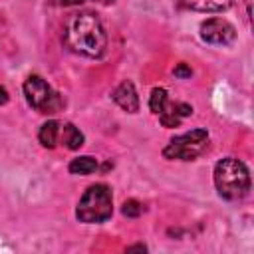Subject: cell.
<instances>
[{
  "label": "cell",
  "mask_w": 254,
  "mask_h": 254,
  "mask_svg": "<svg viewBox=\"0 0 254 254\" xmlns=\"http://www.w3.org/2000/svg\"><path fill=\"white\" fill-rule=\"evenodd\" d=\"M65 46L85 58H101L107 48V36L99 18L91 12L73 14L64 30Z\"/></svg>",
  "instance_id": "6da1fadb"
},
{
  "label": "cell",
  "mask_w": 254,
  "mask_h": 254,
  "mask_svg": "<svg viewBox=\"0 0 254 254\" xmlns=\"http://www.w3.org/2000/svg\"><path fill=\"white\" fill-rule=\"evenodd\" d=\"M214 187L226 200H240L250 190L248 167L234 157H226L214 167Z\"/></svg>",
  "instance_id": "7a4b0ae2"
},
{
  "label": "cell",
  "mask_w": 254,
  "mask_h": 254,
  "mask_svg": "<svg viewBox=\"0 0 254 254\" xmlns=\"http://www.w3.org/2000/svg\"><path fill=\"white\" fill-rule=\"evenodd\" d=\"M113 212V196H111V189L103 183L91 185L83 196L77 202L75 208V216L79 222L85 224H99L105 222Z\"/></svg>",
  "instance_id": "3957f363"
},
{
  "label": "cell",
  "mask_w": 254,
  "mask_h": 254,
  "mask_svg": "<svg viewBox=\"0 0 254 254\" xmlns=\"http://www.w3.org/2000/svg\"><path fill=\"white\" fill-rule=\"evenodd\" d=\"M208 145V133L206 129H192L187 131L175 139L169 141V145L163 149L165 159H179V161H194L204 153Z\"/></svg>",
  "instance_id": "277c9868"
},
{
  "label": "cell",
  "mask_w": 254,
  "mask_h": 254,
  "mask_svg": "<svg viewBox=\"0 0 254 254\" xmlns=\"http://www.w3.org/2000/svg\"><path fill=\"white\" fill-rule=\"evenodd\" d=\"M24 95H26V101L40 113H46V115H54L62 109L64 101L60 97L58 91H54L48 81L40 75H30L26 81H24Z\"/></svg>",
  "instance_id": "5b68a950"
},
{
  "label": "cell",
  "mask_w": 254,
  "mask_h": 254,
  "mask_svg": "<svg viewBox=\"0 0 254 254\" xmlns=\"http://www.w3.org/2000/svg\"><path fill=\"white\" fill-rule=\"evenodd\" d=\"M200 38L208 44H216V46H226L230 42H234L236 38V30L234 26L224 20V18H208L206 22L200 24Z\"/></svg>",
  "instance_id": "8992f818"
},
{
  "label": "cell",
  "mask_w": 254,
  "mask_h": 254,
  "mask_svg": "<svg viewBox=\"0 0 254 254\" xmlns=\"http://www.w3.org/2000/svg\"><path fill=\"white\" fill-rule=\"evenodd\" d=\"M111 97H113V101H115L121 109H125L127 113H137V111H139V95H137V89H135L133 81H129V79L121 81V83L113 89Z\"/></svg>",
  "instance_id": "52a82bcc"
},
{
  "label": "cell",
  "mask_w": 254,
  "mask_h": 254,
  "mask_svg": "<svg viewBox=\"0 0 254 254\" xmlns=\"http://www.w3.org/2000/svg\"><path fill=\"white\" fill-rule=\"evenodd\" d=\"M181 4L194 12H222L230 8L232 0H181Z\"/></svg>",
  "instance_id": "ba28073f"
},
{
  "label": "cell",
  "mask_w": 254,
  "mask_h": 254,
  "mask_svg": "<svg viewBox=\"0 0 254 254\" xmlns=\"http://www.w3.org/2000/svg\"><path fill=\"white\" fill-rule=\"evenodd\" d=\"M60 131H62V125L58 121H46L42 127H40V133H38V139L40 143L46 147V149H54L58 143H60Z\"/></svg>",
  "instance_id": "9c48e42d"
},
{
  "label": "cell",
  "mask_w": 254,
  "mask_h": 254,
  "mask_svg": "<svg viewBox=\"0 0 254 254\" xmlns=\"http://www.w3.org/2000/svg\"><path fill=\"white\" fill-rule=\"evenodd\" d=\"M60 143H64L67 149L75 151L83 145V133L73 123H65V125H62V131H60Z\"/></svg>",
  "instance_id": "30bf717a"
},
{
  "label": "cell",
  "mask_w": 254,
  "mask_h": 254,
  "mask_svg": "<svg viewBox=\"0 0 254 254\" xmlns=\"http://www.w3.org/2000/svg\"><path fill=\"white\" fill-rule=\"evenodd\" d=\"M69 173L71 175H91L95 169H97V161L89 155H83V157H77L69 163Z\"/></svg>",
  "instance_id": "8fae6325"
},
{
  "label": "cell",
  "mask_w": 254,
  "mask_h": 254,
  "mask_svg": "<svg viewBox=\"0 0 254 254\" xmlns=\"http://www.w3.org/2000/svg\"><path fill=\"white\" fill-rule=\"evenodd\" d=\"M167 103H169L167 91H165L163 87H155V89L151 91V97H149V107H151V111H153L155 115H159V113L165 109Z\"/></svg>",
  "instance_id": "7c38bea8"
},
{
  "label": "cell",
  "mask_w": 254,
  "mask_h": 254,
  "mask_svg": "<svg viewBox=\"0 0 254 254\" xmlns=\"http://www.w3.org/2000/svg\"><path fill=\"white\" fill-rule=\"evenodd\" d=\"M121 212H123V216H127V218H137V216H141V212H143V204H141L139 200H135V198H129V200L123 202Z\"/></svg>",
  "instance_id": "4fadbf2b"
},
{
  "label": "cell",
  "mask_w": 254,
  "mask_h": 254,
  "mask_svg": "<svg viewBox=\"0 0 254 254\" xmlns=\"http://www.w3.org/2000/svg\"><path fill=\"white\" fill-rule=\"evenodd\" d=\"M173 73L177 75V77H181V79H185V77H190L192 75V69L187 65V64H179L175 69H173Z\"/></svg>",
  "instance_id": "5bb4252c"
},
{
  "label": "cell",
  "mask_w": 254,
  "mask_h": 254,
  "mask_svg": "<svg viewBox=\"0 0 254 254\" xmlns=\"http://www.w3.org/2000/svg\"><path fill=\"white\" fill-rule=\"evenodd\" d=\"M83 0H52V4L56 6H73V4H81Z\"/></svg>",
  "instance_id": "9a60e30c"
},
{
  "label": "cell",
  "mask_w": 254,
  "mask_h": 254,
  "mask_svg": "<svg viewBox=\"0 0 254 254\" xmlns=\"http://www.w3.org/2000/svg\"><path fill=\"white\" fill-rule=\"evenodd\" d=\"M8 99H10V95H8V91L0 85V105H4V103H8Z\"/></svg>",
  "instance_id": "2e32d148"
},
{
  "label": "cell",
  "mask_w": 254,
  "mask_h": 254,
  "mask_svg": "<svg viewBox=\"0 0 254 254\" xmlns=\"http://www.w3.org/2000/svg\"><path fill=\"white\" fill-rule=\"evenodd\" d=\"M135 250L145 252V250H147V246H145V244H135V246H129V248H127V252H135Z\"/></svg>",
  "instance_id": "e0dca14e"
},
{
  "label": "cell",
  "mask_w": 254,
  "mask_h": 254,
  "mask_svg": "<svg viewBox=\"0 0 254 254\" xmlns=\"http://www.w3.org/2000/svg\"><path fill=\"white\" fill-rule=\"evenodd\" d=\"M83 2H85V0H83Z\"/></svg>",
  "instance_id": "ac0fdd59"
}]
</instances>
